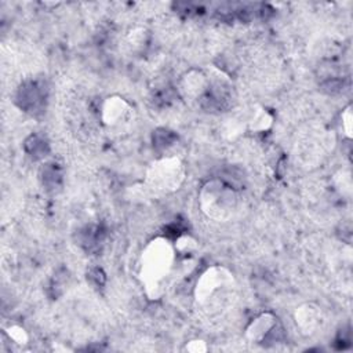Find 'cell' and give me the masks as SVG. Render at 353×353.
Masks as SVG:
<instances>
[{
  "label": "cell",
  "mask_w": 353,
  "mask_h": 353,
  "mask_svg": "<svg viewBox=\"0 0 353 353\" xmlns=\"http://www.w3.org/2000/svg\"><path fill=\"white\" fill-rule=\"evenodd\" d=\"M236 283L232 273L221 266L207 269L197 280L194 302L197 310L208 319L223 317L234 305Z\"/></svg>",
  "instance_id": "obj_1"
},
{
  "label": "cell",
  "mask_w": 353,
  "mask_h": 353,
  "mask_svg": "<svg viewBox=\"0 0 353 353\" xmlns=\"http://www.w3.org/2000/svg\"><path fill=\"white\" fill-rule=\"evenodd\" d=\"M174 263V248L165 239L152 240L142 254L141 279L146 292L157 296L163 280L168 276Z\"/></svg>",
  "instance_id": "obj_2"
},
{
  "label": "cell",
  "mask_w": 353,
  "mask_h": 353,
  "mask_svg": "<svg viewBox=\"0 0 353 353\" xmlns=\"http://www.w3.org/2000/svg\"><path fill=\"white\" fill-rule=\"evenodd\" d=\"M201 211L215 221H228L237 211L239 197L236 192L222 181L207 182L199 194Z\"/></svg>",
  "instance_id": "obj_3"
},
{
  "label": "cell",
  "mask_w": 353,
  "mask_h": 353,
  "mask_svg": "<svg viewBox=\"0 0 353 353\" xmlns=\"http://www.w3.org/2000/svg\"><path fill=\"white\" fill-rule=\"evenodd\" d=\"M185 175L183 164L178 157H165L154 161L146 174V183L159 193H170L176 190Z\"/></svg>",
  "instance_id": "obj_4"
},
{
  "label": "cell",
  "mask_w": 353,
  "mask_h": 353,
  "mask_svg": "<svg viewBox=\"0 0 353 353\" xmlns=\"http://www.w3.org/2000/svg\"><path fill=\"white\" fill-rule=\"evenodd\" d=\"M277 327V321L276 319L269 314V313H263L259 317H256L247 328V336L251 341L255 342H263L266 341V338L269 335H272V332L276 330Z\"/></svg>",
  "instance_id": "obj_5"
},
{
  "label": "cell",
  "mask_w": 353,
  "mask_h": 353,
  "mask_svg": "<svg viewBox=\"0 0 353 353\" xmlns=\"http://www.w3.org/2000/svg\"><path fill=\"white\" fill-rule=\"evenodd\" d=\"M128 105L121 98H108L102 106V119L109 125H116L128 116Z\"/></svg>",
  "instance_id": "obj_6"
},
{
  "label": "cell",
  "mask_w": 353,
  "mask_h": 353,
  "mask_svg": "<svg viewBox=\"0 0 353 353\" xmlns=\"http://www.w3.org/2000/svg\"><path fill=\"white\" fill-rule=\"evenodd\" d=\"M210 81L201 72H190L182 80V92L189 98L201 99L207 92Z\"/></svg>",
  "instance_id": "obj_7"
},
{
  "label": "cell",
  "mask_w": 353,
  "mask_h": 353,
  "mask_svg": "<svg viewBox=\"0 0 353 353\" xmlns=\"http://www.w3.org/2000/svg\"><path fill=\"white\" fill-rule=\"evenodd\" d=\"M295 320L303 332L310 334L317 328V325L320 323V312L316 306L306 303L296 310Z\"/></svg>",
  "instance_id": "obj_8"
},
{
  "label": "cell",
  "mask_w": 353,
  "mask_h": 353,
  "mask_svg": "<svg viewBox=\"0 0 353 353\" xmlns=\"http://www.w3.org/2000/svg\"><path fill=\"white\" fill-rule=\"evenodd\" d=\"M7 334L10 335V338H11L14 342H17V343H19V345L26 343V341H28V335H26L25 330L21 328V327H17V325L10 327L8 331H7Z\"/></svg>",
  "instance_id": "obj_9"
},
{
  "label": "cell",
  "mask_w": 353,
  "mask_h": 353,
  "mask_svg": "<svg viewBox=\"0 0 353 353\" xmlns=\"http://www.w3.org/2000/svg\"><path fill=\"white\" fill-rule=\"evenodd\" d=\"M342 124H343V130L346 132L347 137H352V112L350 108H346L343 114H342Z\"/></svg>",
  "instance_id": "obj_10"
},
{
  "label": "cell",
  "mask_w": 353,
  "mask_h": 353,
  "mask_svg": "<svg viewBox=\"0 0 353 353\" xmlns=\"http://www.w3.org/2000/svg\"><path fill=\"white\" fill-rule=\"evenodd\" d=\"M186 349L189 352L199 353V352H205L207 346H205V343L203 341H192L189 345H186Z\"/></svg>",
  "instance_id": "obj_11"
}]
</instances>
